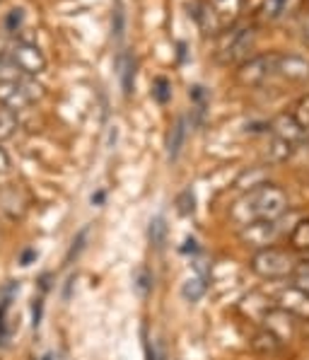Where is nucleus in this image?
<instances>
[{
	"instance_id": "obj_20",
	"label": "nucleus",
	"mask_w": 309,
	"mask_h": 360,
	"mask_svg": "<svg viewBox=\"0 0 309 360\" xmlns=\"http://www.w3.org/2000/svg\"><path fill=\"white\" fill-rule=\"evenodd\" d=\"M193 193L191 189H186V191H181L179 193V198H176V210H179L181 215H191L193 213Z\"/></svg>"
},
{
	"instance_id": "obj_15",
	"label": "nucleus",
	"mask_w": 309,
	"mask_h": 360,
	"mask_svg": "<svg viewBox=\"0 0 309 360\" xmlns=\"http://www.w3.org/2000/svg\"><path fill=\"white\" fill-rule=\"evenodd\" d=\"M18 129H20L18 114L0 109V141H8V138H13L15 133H18Z\"/></svg>"
},
{
	"instance_id": "obj_24",
	"label": "nucleus",
	"mask_w": 309,
	"mask_h": 360,
	"mask_svg": "<svg viewBox=\"0 0 309 360\" xmlns=\"http://www.w3.org/2000/svg\"><path fill=\"white\" fill-rule=\"evenodd\" d=\"M8 172H10V155L0 146V174H8Z\"/></svg>"
},
{
	"instance_id": "obj_14",
	"label": "nucleus",
	"mask_w": 309,
	"mask_h": 360,
	"mask_svg": "<svg viewBox=\"0 0 309 360\" xmlns=\"http://www.w3.org/2000/svg\"><path fill=\"white\" fill-rule=\"evenodd\" d=\"M203 292H206V278H203V276H193V278L186 281L184 288H181V295L189 302H198L203 297Z\"/></svg>"
},
{
	"instance_id": "obj_11",
	"label": "nucleus",
	"mask_w": 309,
	"mask_h": 360,
	"mask_svg": "<svg viewBox=\"0 0 309 360\" xmlns=\"http://www.w3.org/2000/svg\"><path fill=\"white\" fill-rule=\"evenodd\" d=\"M283 343L285 341H280L273 331L263 329V331H258V334L254 336L251 346H254V351H258V353H263V356H266V353H278L280 348H283Z\"/></svg>"
},
{
	"instance_id": "obj_17",
	"label": "nucleus",
	"mask_w": 309,
	"mask_h": 360,
	"mask_svg": "<svg viewBox=\"0 0 309 360\" xmlns=\"http://www.w3.org/2000/svg\"><path fill=\"white\" fill-rule=\"evenodd\" d=\"M292 116H295V121L300 124V129L309 136V97L300 99L295 107V112H292Z\"/></svg>"
},
{
	"instance_id": "obj_23",
	"label": "nucleus",
	"mask_w": 309,
	"mask_h": 360,
	"mask_svg": "<svg viewBox=\"0 0 309 360\" xmlns=\"http://www.w3.org/2000/svg\"><path fill=\"white\" fill-rule=\"evenodd\" d=\"M20 25H22V10H13L8 15V20H5V27H8V32H18Z\"/></svg>"
},
{
	"instance_id": "obj_21",
	"label": "nucleus",
	"mask_w": 309,
	"mask_h": 360,
	"mask_svg": "<svg viewBox=\"0 0 309 360\" xmlns=\"http://www.w3.org/2000/svg\"><path fill=\"white\" fill-rule=\"evenodd\" d=\"M292 281H295V288H300L302 292H307L309 295V266H302L300 264V269L295 271V276H292Z\"/></svg>"
},
{
	"instance_id": "obj_19",
	"label": "nucleus",
	"mask_w": 309,
	"mask_h": 360,
	"mask_svg": "<svg viewBox=\"0 0 309 360\" xmlns=\"http://www.w3.org/2000/svg\"><path fill=\"white\" fill-rule=\"evenodd\" d=\"M154 99H157L159 104H164L169 99V95H172V90H169V80L167 77H157L154 80V90H152Z\"/></svg>"
},
{
	"instance_id": "obj_3",
	"label": "nucleus",
	"mask_w": 309,
	"mask_h": 360,
	"mask_svg": "<svg viewBox=\"0 0 309 360\" xmlns=\"http://www.w3.org/2000/svg\"><path fill=\"white\" fill-rule=\"evenodd\" d=\"M5 56L18 68V73L25 77H37L46 70V56L41 53V49L32 41H25V39H18L15 44H10Z\"/></svg>"
},
{
	"instance_id": "obj_7",
	"label": "nucleus",
	"mask_w": 309,
	"mask_h": 360,
	"mask_svg": "<svg viewBox=\"0 0 309 360\" xmlns=\"http://www.w3.org/2000/svg\"><path fill=\"white\" fill-rule=\"evenodd\" d=\"M29 97L22 92L18 80H0V109L20 114L29 107Z\"/></svg>"
},
{
	"instance_id": "obj_4",
	"label": "nucleus",
	"mask_w": 309,
	"mask_h": 360,
	"mask_svg": "<svg viewBox=\"0 0 309 360\" xmlns=\"http://www.w3.org/2000/svg\"><path fill=\"white\" fill-rule=\"evenodd\" d=\"M270 131L275 138V148H283V155H288L292 148L300 146L307 138V133L300 129L292 114H280L278 119L270 121Z\"/></svg>"
},
{
	"instance_id": "obj_13",
	"label": "nucleus",
	"mask_w": 309,
	"mask_h": 360,
	"mask_svg": "<svg viewBox=\"0 0 309 360\" xmlns=\"http://www.w3.org/2000/svg\"><path fill=\"white\" fill-rule=\"evenodd\" d=\"M121 65V85H124V95H131L133 92V80H136V60L133 56H121L119 60Z\"/></svg>"
},
{
	"instance_id": "obj_6",
	"label": "nucleus",
	"mask_w": 309,
	"mask_h": 360,
	"mask_svg": "<svg viewBox=\"0 0 309 360\" xmlns=\"http://www.w3.org/2000/svg\"><path fill=\"white\" fill-rule=\"evenodd\" d=\"M278 307L283 312H288L295 319H309V295L302 292L300 288L290 285L288 290H283L278 295Z\"/></svg>"
},
{
	"instance_id": "obj_9",
	"label": "nucleus",
	"mask_w": 309,
	"mask_h": 360,
	"mask_svg": "<svg viewBox=\"0 0 309 360\" xmlns=\"http://www.w3.org/2000/svg\"><path fill=\"white\" fill-rule=\"evenodd\" d=\"M184 141H186V119H184V116H179V119L174 121L172 131H169V138H167V155H169V160L179 158L181 148H184Z\"/></svg>"
},
{
	"instance_id": "obj_5",
	"label": "nucleus",
	"mask_w": 309,
	"mask_h": 360,
	"mask_svg": "<svg viewBox=\"0 0 309 360\" xmlns=\"http://www.w3.org/2000/svg\"><path fill=\"white\" fill-rule=\"evenodd\" d=\"M239 237L246 247H254L258 252V249L273 247L275 240L280 237V230H278V223H275V220H256V223L244 225L239 232Z\"/></svg>"
},
{
	"instance_id": "obj_12",
	"label": "nucleus",
	"mask_w": 309,
	"mask_h": 360,
	"mask_svg": "<svg viewBox=\"0 0 309 360\" xmlns=\"http://www.w3.org/2000/svg\"><path fill=\"white\" fill-rule=\"evenodd\" d=\"M295 254H305L309 252V218L300 220V223L295 225V230L290 232V247Z\"/></svg>"
},
{
	"instance_id": "obj_1",
	"label": "nucleus",
	"mask_w": 309,
	"mask_h": 360,
	"mask_svg": "<svg viewBox=\"0 0 309 360\" xmlns=\"http://www.w3.org/2000/svg\"><path fill=\"white\" fill-rule=\"evenodd\" d=\"M285 210H288V193L278 184L261 181L235 203L230 215L232 220H237L244 228V225L256 223V220H278Z\"/></svg>"
},
{
	"instance_id": "obj_22",
	"label": "nucleus",
	"mask_w": 309,
	"mask_h": 360,
	"mask_svg": "<svg viewBox=\"0 0 309 360\" xmlns=\"http://www.w3.org/2000/svg\"><path fill=\"white\" fill-rule=\"evenodd\" d=\"M136 288H138V292L140 295H145L147 290H150V276H147V271H138L136 274Z\"/></svg>"
},
{
	"instance_id": "obj_2",
	"label": "nucleus",
	"mask_w": 309,
	"mask_h": 360,
	"mask_svg": "<svg viewBox=\"0 0 309 360\" xmlns=\"http://www.w3.org/2000/svg\"><path fill=\"white\" fill-rule=\"evenodd\" d=\"M300 259L292 249H283V247H266L258 249L251 257V271L258 276V278L266 281H283V278H292L295 271L300 269Z\"/></svg>"
},
{
	"instance_id": "obj_8",
	"label": "nucleus",
	"mask_w": 309,
	"mask_h": 360,
	"mask_svg": "<svg viewBox=\"0 0 309 360\" xmlns=\"http://www.w3.org/2000/svg\"><path fill=\"white\" fill-rule=\"evenodd\" d=\"M275 56H258L249 60V63L242 65V82H246V85H258V82H263L266 77L275 70Z\"/></svg>"
},
{
	"instance_id": "obj_18",
	"label": "nucleus",
	"mask_w": 309,
	"mask_h": 360,
	"mask_svg": "<svg viewBox=\"0 0 309 360\" xmlns=\"http://www.w3.org/2000/svg\"><path fill=\"white\" fill-rule=\"evenodd\" d=\"M290 0H266L263 3V15H266L268 20H275L280 18V15L285 13V8H288Z\"/></svg>"
},
{
	"instance_id": "obj_16",
	"label": "nucleus",
	"mask_w": 309,
	"mask_h": 360,
	"mask_svg": "<svg viewBox=\"0 0 309 360\" xmlns=\"http://www.w3.org/2000/svg\"><path fill=\"white\" fill-rule=\"evenodd\" d=\"M164 237H167V225H164V218H152L150 223V242L154 249H162L164 245Z\"/></svg>"
},
{
	"instance_id": "obj_10",
	"label": "nucleus",
	"mask_w": 309,
	"mask_h": 360,
	"mask_svg": "<svg viewBox=\"0 0 309 360\" xmlns=\"http://www.w3.org/2000/svg\"><path fill=\"white\" fill-rule=\"evenodd\" d=\"M275 70H280L285 77H292V80H305L309 75V63L300 58H278L275 60Z\"/></svg>"
}]
</instances>
